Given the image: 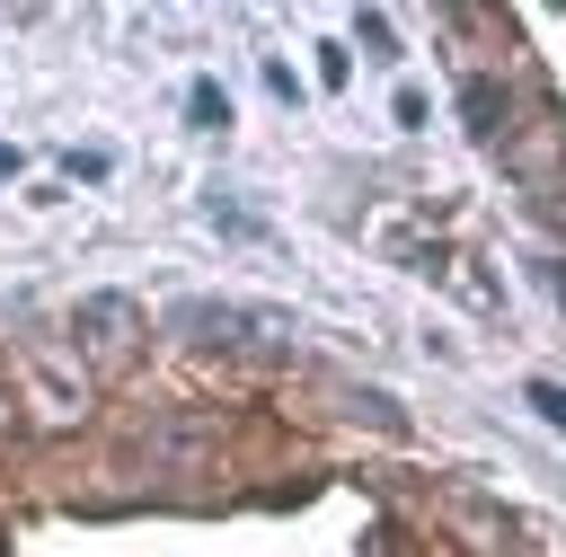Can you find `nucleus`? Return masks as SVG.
I'll return each mask as SVG.
<instances>
[{"instance_id":"1","label":"nucleus","mask_w":566,"mask_h":557,"mask_svg":"<svg viewBox=\"0 0 566 557\" xmlns=\"http://www.w3.org/2000/svg\"><path fill=\"white\" fill-rule=\"evenodd\" d=\"M168 327H177V336H203V345H230V336H292L283 309H248V301H177Z\"/></svg>"},{"instance_id":"2","label":"nucleus","mask_w":566,"mask_h":557,"mask_svg":"<svg viewBox=\"0 0 566 557\" xmlns=\"http://www.w3.org/2000/svg\"><path fill=\"white\" fill-rule=\"evenodd\" d=\"M186 115H195L203 133H221V124H230V106H221V88H212V80H195V88H186Z\"/></svg>"},{"instance_id":"3","label":"nucleus","mask_w":566,"mask_h":557,"mask_svg":"<svg viewBox=\"0 0 566 557\" xmlns=\"http://www.w3.org/2000/svg\"><path fill=\"white\" fill-rule=\"evenodd\" d=\"M460 115H469L478 133H495V80H469V88H460Z\"/></svg>"},{"instance_id":"4","label":"nucleus","mask_w":566,"mask_h":557,"mask_svg":"<svg viewBox=\"0 0 566 557\" xmlns=\"http://www.w3.org/2000/svg\"><path fill=\"white\" fill-rule=\"evenodd\" d=\"M80 327H133V301H80Z\"/></svg>"},{"instance_id":"5","label":"nucleus","mask_w":566,"mask_h":557,"mask_svg":"<svg viewBox=\"0 0 566 557\" xmlns=\"http://www.w3.org/2000/svg\"><path fill=\"white\" fill-rule=\"evenodd\" d=\"M522 398H531V407H539V416H548V424H557V433H566V389H557V380H531V389H522Z\"/></svg>"},{"instance_id":"6","label":"nucleus","mask_w":566,"mask_h":557,"mask_svg":"<svg viewBox=\"0 0 566 557\" xmlns=\"http://www.w3.org/2000/svg\"><path fill=\"white\" fill-rule=\"evenodd\" d=\"M548 283H557V309H566V265H557V274H548Z\"/></svg>"}]
</instances>
